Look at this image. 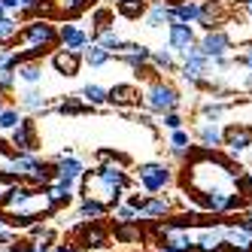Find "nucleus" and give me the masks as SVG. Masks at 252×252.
<instances>
[{
  "instance_id": "obj_35",
  "label": "nucleus",
  "mask_w": 252,
  "mask_h": 252,
  "mask_svg": "<svg viewBox=\"0 0 252 252\" xmlns=\"http://www.w3.org/2000/svg\"><path fill=\"white\" fill-rule=\"evenodd\" d=\"M15 70H0V94H12L15 92Z\"/></svg>"
},
{
  "instance_id": "obj_2",
  "label": "nucleus",
  "mask_w": 252,
  "mask_h": 252,
  "mask_svg": "<svg viewBox=\"0 0 252 252\" xmlns=\"http://www.w3.org/2000/svg\"><path fill=\"white\" fill-rule=\"evenodd\" d=\"M79 183H82L79 197H92V201H97L100 207L113 210L122 201V194L131 191L134 179H131L128 170H125L122 161H103V164H97L94 170H85L79 176Z\"/></svg>"
},
{
  "instance_id": "obj_47",
  "label": "nucleus",
  "mask_w": 252,
  "mask_h": 252,
  "mask_svg": "<svg viewBox=\"0 0 252 252\" xmlns=\"http://www.w3.org/2000/svg\"><path fill=\"white\" fill-rule=\"evenodd\" d=\"M3 15H6V9H3V6H0V19H3Z\"/></svg>"
},
{
  "instance_id": "obj_3",
  "label": "nucleus",
  "mask_w": 252,
  "mask_h": 252,
  "mask_svg": "<svg viewBox=\"0 0 252 252\" xmlns=\"http://www.w3.org/2000/svg\"><path fill=\"white\" fill-rule=\"evenodd\" d=\"M15 46L19 61H40L58 49V25H52L49 19H28V25L19 28Z\"/></svg>"
},
{
  "instance_id": "obj_38",
  "label": "nucleus",
  "mask_w": 252,
  "mask_h": 252,
  "mask_svg": "<svg viewBox=\"0 0 252 252\" xmlns=\"http://www.w3.org/2000/svg\"><path fill=\"white\" fill-rule=\"evenodd\" d=\"M15 240H19V231H15V228H3V231H0V249H6L9 243H15Z\"/></svg>"
},
{
  "instance_id": "obj_18",
  "label": "nucleus",
  "mask_w": 252,
  "mask_h": 252,
  "mask_svg": "<svg viewBox=\"0 0 252 252\" xmlns=\"http://www.w3.org/2000/svg\"><path fill=\"white\" fill-rule=\"evenodd\" d=\"M194 137L201 140L204 149H219L222 146V131H219V125H216V122H201L194 128Z\"/></svg>"
},
{
  "instance_id": "obj_40",
  "label": "nucleus",
  "mask_w": 252,
  "mask_h": 252,
  "mask_svg": "<svg viewBox=\"0 0 252 252\" xmlns=\"http://www.w3.org/2000/svg\"><path fill=\"white\" fill-rule=\"evenodd\" d=\"M234 222H237L240 228H246L252 234V213H243V216H234Z\"/></svg>"
},
{
  "instance_id": "obj_27",
  "label": "nucleus",
  "mask_w": 252,
  "mask_h": 252,
  "mask_svg": "<svg viewBox=\"0 0 252 252\" xmlns=\"http://www.w3.org/2000/svg\"><path fill=\"white\" fill-rule=\"evenodd\" d=\"M15 37H19V15H3L0 19V46H12Z\"/></svg>"
},
{
  "instance_id": "obj_17",
  "label": "nucleus",
  "mask_w": 252,
  "mask_h": 252,
  "mask_svg": "<svg viewBox=\"0 0 252 252\" xmlns=\"http://www.w3.org/2000/svg\"><path fill=\"white\" fill-rule=\"evenodd\" d=\"M137 100H140L137 85L119 82V85H113V88H106V103H113V106H134Z\"/></svg>"
},
{
  "instance_id": "obj_4",
  "label": "nucleus",
  "mask_w": 252,
  "mask_h": 252,
  "mask_svg": "<svg viewBox=\"0 0 252 252\" xmlns=\"http://www.w3.org/2000/svg\"><path fill=\"white\" fill-rule=\"evenodd\" d=\"M143 103H146L149 113L164 116V113H170V110H179L183 97H179L176 85H170V82H164V79L155 76V79L146 85V92H143Z\"/></svg>"
},
{
  "instance_id": "obj_20",
  "label": "nucleus",
  "mask_w": 252,
  "mask_h": 252,
  "mask_svg": "<svg viewBox=\"0 0 252 252\" xmlns=\"http://www.w3.org/2000/svg\"><path fill=\"white\" fill-rule=\"evenodd\" d=\"M94 106H88L79 94H67V97H61L58 103H55V113L58 116H85V113H92Z\"/></svg>"
},
{
  "instance_id": "obj_11",
  "label": "nucleus",
  "mask_w": 252,
  "mask_h": 252,
  "mask_svg": "<svg viewBox=\"0 0 252 252\" xmlns=\"http://www.w3.org/2000/svg\"><path fill=\"white\" fill-rule=\"evenodd\" d=\"M52 70H55L58 76L73 79V76H79V70H82V55L67 52V49H55V52H52Z\"/></svg>"
},
{
  "instance_id": "obj_5",
  "label": "nucleus",
  "mask_w": 252,
  "mask_h": 252,
  "mask_svg": "<svg viewBox=\"0 0 252 252\" xmlns=\"http://www.w3.org/2000/svg\"><path fill=\"white\" fill-rule=\"evenodd\" d=\"M137 183L149 194H158L173 183V170H170V164H164V161H146V164L137 167Z\"/></svg>"
},
{
  "instance_id": "obj_15",
  "label": "nucleus",
  "mask_w": 252,
  "mask_h": 252,
  "mask_svg": "<svg viewBox=\"0 0 252 252\" xmlns=\"http://www.w3.org/2000/svg\"><path fill=\"white\" fill-rule=\"evenodd\" d=\"M52 167H55V176L79 179V176L85 173V161L73 152V155H58V158H52Z\"/></svg>"
},
{
  "instance_id": "obj_16",
  "label": "nucleus",
  "mask_w": 252,
  "mask_h": 252,
  "mask_svg": "<svg viewBox=\"0 0 252 252\" xmlns=\"http://www.w3.org/2000/svg\"><path fill=\"white\" fill-rule=\"evenodd\" d=\"M189 43H194V31H191V25H183V22H170V28H167V46H170V52H183Z\"/></svg>"
},
{
  "instance_id": "obj_13",
  "label": "nucleus",
  "mask_w": 252,
  "mask_h": 252,
  "mask_svg": "<svg viewBox=\"0 0 252 252\" xmlns=\"http://www.w3.org/2000/svg\"><path fill=\"white\" fill-rule=\"evenodd\" d=\"M149 55H152L149 46H143V43H128V40H125V43L119 46V52H116V58H122L131 70H137V67H143V64H149Z\"/></svg>"
},
{
  "instance_id": "obj_32",
  "label": "nucleus",
  "mask_w": 252,
  "mask_h": 252,
  "mask_svg": "<svg viewBox=\"0 0 252 252\" xmlns=\"http://www.w3.org/2000/svg\"><path fill=\"white\" fill-rule=\"evenodd\" d=\"M225 113H228V103H219V100H207V103L201 106V116H204V122H219Z\"/></svg>"
},
{
  "instance_id": "obj_22",
  "label": "nucleus",
  "mask_w": 252,
  "mask_h": 252,
  "mask_svg": "<svg viewBox=\"0 0 252 252\" xmlns=\"http://www.w3.org/2000/svg\"><path fill=\"white\" fill-rule=\"evenodd\" d=\"M15 79L25 85H40L43 82V64L40 61H19L15 67Z\"/></svg>"
},
{
  "instance_id": "obj_41",
  "label": "nucleus",
  "mask_w": 252,
  "mask_h": 252,
  "mask_svg": "<svg viewBox=\"0 0 252 252\" xmlns=\"http://www.w3.org/2000/svg\"><path fill=\"white\" fill-rule=\"evenodd\" d=\"M143 201H146V194H128V207H134L137 213H140V207H143Z\"/></svg>"
},
{
  "instance_id": "obj_6",
  "label": "nucleus",
  "mask_w": 252,
  "mask_h": 252,
  "mask_svg": "<svg viewBox=\"0 0 252 252\" xmlns=\"http://www.w3.org/2000/svg\"><path fill=\"white\" fill-rule=\"evenodd\" d=\"M6 143L15 152H40V134H37V122H33V116H22L19 125L9 131Z\"/></svg>"
},
{
  "instance_id": "obj_46",
  "label": "nucleus",
  "mask_w": 252,
  "mask_h": 252,
  "mask_svg": "<svg viewBox=\"0 0 252 252\" xmlns=\"http://www.w3.org/2000/svg\"><path fill=\"white\" fill-rule=\"evenodd\" d=\"M3 106H6V94H0V110H3Z\"/></svg>"
},
{
  "instance_id": "obj_44",
  "label": "nucleus",
  "mask_w": 252,
  "mask_h": 252,
  "mask_svg": "<svg viewBox=\"0 0 252 252\" xmlns=\"http://www.w3.org/2000/svg\"><path fill=\"white\" fill-rule=\"evenodd\" d=\"M243 12H246L249 19H252V0H243Z\"/></svg>"
},
{
  "instance_id": "obj_37",
  "label": "nucleus",
  "mask_w": 252,
  "mask_h": 252,
  "mask_svg": "<svg viewBox=\"0 0 252 252\" xmlns=\"http://www.w3.org/2000/svg\"><path fill=\"white\" fill-rule=\"evenodd\" d=\"M161 125H164V128H170V131H179V128H183V116H179L176 110H170V113L161 116Z\"/></svg>"
},
{
  "instance_id": "obj_7",
  "label": "nucleus",
  "mask_w": 252,
  "mask_h": 252,
  "mask_svg": "<svg viewBox=\"0 0 252 252\" xmlns=\"http://www.w3.org/2000/svg\"><path fill=\"white\" fill-rule=\"evenodd\" d=\"M92 43V33H88L85 28L73 25V22H64L58 25V49H67V52H76V55H82V49Z\"/></svg>"
},
{
  "instance_id": "obj_30",
  "label": "nucleus",
  "mask_w": 252,
  "mask_h": 252,
  "mask_svg": "<svg viewBox=\"0 0 252 252\" xmlns=\"http://www.w3.org/2000/svg\"><path fill=\"white\" fill-rule=\"evenodd\" d=\"M46 194H49V201H52V207H55V210H64V207H70V204H73V191H64V189H58L55 183H49L46 186Z\"/></svg>"
},
{
  "instance_id": "obj_33",
  "label": "nucleus",
  "mask_w": 252,
  "mask_h": 252,
  "mask_svg": "<svg viewBox=\"0 0 252 252\" xmlns=\"http://www.w3.org/2000/svg\"><path fill=\"white\" fill-rule=\"evenodd\" d=\"M143 231L134 228V222H125V225H116V240H131V243H140Z\"/></svg>"
},
{
  "instance_id": "obj_12",
  "label": "nucleus",
  "mask_w": 252,
  "mask_h": 252,
  "mask_svg": "<svg viewBox=\"0 0 252 252\" xmlns=\"http://www.w3.org/2000/svg\"><path fill=\"white\" fill-rule=\"evenodd\" d=\"M222 146H228L234 155H240V152H246L249 146H252V128L249 125H231V128L222 134Z\"/></svg>"
},
{
  "instance_id": "obj_28",
  "label": "nucleus",
  "mask_w": 252,
  "mask_h": 252,
  "mask_svg": "<svg viewBox=\"0 0 252 252\" xmlns=\"http://www.w3.org/2000/svg\"><path fill=\"white\" fill-rule=\"evenodd\" d=\"M149 67L155 70V73H161V70H164V73H170V70H176V55L173 52H152L149 55Z\"/></svg>"
},
{
  "instance_id": "obj_26",
  "label": "nucleus",
  "mask_w": 252,
  "mask_h": 252,
  "mask_svg": "<svg viewBox=\"0 0 252 252\" xmlns=\"http://www.w3.org/2000/svg\"><path fill=\"white\" fill-rule=\"evenodd\" d=\"M79 97L88 103V106H106V88L103 85H97V82H88V85H82V92H79Z\"/></svg>"
},
{
  "instance_id": "obj_25",
  "label": "nucleus",
  "mask_w": 252,
  "mask_h": 252,
  "mask_svg": "<svg viewBox=\"0 0 252 252\" xmlns=\"http://www.w3.org/2000/svg\"><path fill=\"white\" fill-rule=\"evenodd\" d=\"M116 12L122 15V19L140 22L143 12H146V0H116Z\"/></svg>"
},
{
  "instance_id": "obj_43",
  "label": "nucleus",
  "mask_w": 252,
  "mask_h": 252,
  "mask_svg": "<svg viewBox=\"0 0 252 252\" xmlns=\"http://www.w3.org/2000/svg\"><path fill=\"white\" fill-rule=\"evenodd\" d=\"M237 61H240L243 67H249V70H252V46L246 49V55H243V58H237Z\"/></svg>"
},
{
  "instance_id": "obj_39",
  "label": "nucleus",
  "mask_w": 252,
  "mask_h": 252,
  "mask_svg": "<svg viewBox=\"0 0 252 252\" xmlns=\"http://www.w3.org/2000/svg\"><path fill=\"white\" fill-rule=\"evenodd\" d=\"M49 252H76V243L73 240H61V243H55Z\"/></svg>"
},
{
  "instance_id": "obj_24",
  "label": "nucleus",
  "mask_w": 252,
  "mask_h": 252,
  "mask_svg": "<svg viewBox=\"0 0 252 252\" xmlns=\"http://www.w3.org/2000/svg\"><path fill=\"white\" fill-rule=\"evenodd\" d=\"M110 58L113 55L103 46H97V43H88L82 49V64H88V67H106V64H110Z\"/></svg>"
},
{
  "instance_id": "obj_36",
  "label": "nucleus",
  "mask_w": 252,
  "mask_h": 252,
  "mask_svg": "<svg viewBox=\"0 0 252 252\" xmlns=\"http://www.w3.org/2000/svg\"><path fill=\"white\" fill-rule=\"evenodd\" d=\"M189 143H191V134L179 128V131L170 134V143H167V146H170V149H189Z\"/></svg>"
},
{
  "instance_id": "obj_1",
  "label": "nucleus",
  "mask_w": 252,
  "mask_h": 252,
  "mask_svg": "<svg viewBox=\"0 0 252 252\" xmlns=\"http://www.w3.org/2000/svg\"><path fill=\"white\" fill-rule=\"evenodd\" d=\"M179 189L186 197L213 216L240 213L252 204V173H246L234 158L216 149H189L179 170Z\"/></svg>"
},
{
  "instance_id": "obj_14",
  "label": "nucleus",
  "mask_w": 252,
  "mask_h": 252,
  "mask_svg": "<svg viewBox=\"0 0 252 252\" xmlns=\"http://www.w3.org/2000/svg\"><path fill=\"white\" fill-rule=\"evenodd\" d=\"M201 46V52L207 58H219V55H228V49H231V37L225 31H207V37L197 43Z\"/></svg>"
},
{
  "instance_id": "obj_10",
  "label": "nucleus",
  "mask_w": 252,
  "mask_h": 252,
  "mask_svg": "<svg viewBox=\"0 0 252 252\" xmlns=\"http://www.w3.org/2000/svg\"><path fill=\"white\" fill-rule=\"evenodd\" d=\"M19 106L22 113H31V116H46L49 113V97L40 92V85H25V92L19 94Z\"/></svg>"
},
{
  "instance_id": "obj_9",
  "label": "nucleus",
  "mask_w": 252,
  "mask_h": 252,
  "mask_svg": "<svg viewBox=\"0 0 252 252\" xmlns=\"http://www.w3.org/2000/svg\"><path fill=\"white\" fill-rule=\"evenodd\" d=\"M170 213H173L170 197H164V194H146V201H143V207L137 213V222H140V216L146 222H161V219H167Z\"/></svg>"
},
{
  "instance_id": "obj_34",
  "label": "nucleus",
  "mask_w": 252,
  "mask_h": 252,
  "mask_svg": "<svg viewBox=\"0 0 252 252\" xmlns=\"http://www.w3.org/2000/svg\"><path fill=\"white\" fill-rule=\"evenodd\" d=\"M110 213H113L116 225H125V222H137V210H134V207H128V204H116Z\"/></svg>"
},
{
  "instance_id": "obj_48",
  "label": "nucleus",
  "mask_w": 252,
  "mask_h": 252,
  "mask_svg": "<svg viewBox=\"0 0 252 252\" xmlns=\"http://www.w3.org/2000/svg\"><path fill=\"white\" fill-rule=\"evenodd\" d=\"M0 197H3V183H0Z\"/></svg>"
},
{
  "instance_id": "obj_31",
  "label": "nucleus",
  "mask_w": 252,
  "mask_h": 252,
  "mask_svg": "<svg viewBox=\"0 0 252 252\" xmlns=\"http://www.w3.org/2000/svg\"><path fill=\"white\" fill-rule=\"evenodd\" d=\"M22 116H25V113H22L15 103H6L3 110H0V131L9 134V131L15 128V125H19V119H22Z\"/></svg>"
},
{
  "instance_id": "obj_42",
  "label": "nucleus",
  "mask_w": 252,
  "mask_h": 252,
  "mask_svg": "<svg viewBox=\"0 0 252 252\" xmlns=\"http://www.w3.org/2000/svg\"><path fill=\"white\" fill-rule=\"evenodd\" d=\"M25 252H49V249H46V246H40L37 240H31V237H28V246H25Z\"/></svg>"
},
{
  "instance_id": "obj_19",
  "label": "nucleus",
  "mask_w": 252,
  "mask_h": 252,
  "mask_svg": "<svg viewBox=\"0 0 252 252\" xmlns=\"http://www.w3.org/2000/svg\"><path fill=\"white\" fill-rule=\"evenodd\" d=\"M76 216H79L82 222H100V219H106V216H110V210L100 207L97 201H92V197H79V204H76Z\"/></svg>"
},
{
  "instance_id": "obj_29",
  "label": "nucleus",
  "mask_w": 252,
  "mask_h": 252,
  "mask_svg": "<svg viewBox=\"0 0 252 252\" xmlns=\"http://www.w3.org/2000/svg\"><path fill=\"white\" fill-rule=\"evenodd\" d=\"M92 43H97V46H103L106 52H110V55H116L119 52V46L125 43L119 33H116V28H106V31H100V33H94V40Z\"/></svg>"
},
{
  "instance_id": "obj_45",
  "label": "nucleus",
  "mask_w": 252,
  "mask_h": 252,
  "mask_svg": "<svg viewBox=\"0 0 252 252\" xmlns=\"http://www.w3.org/2000/svg\"><path fill=\"white\" fill-rule=\"evenodd\" d=\"M3 228H6V216H3V213H0V231H3Z\"/></svg>"
},
{
  "instance_id": "obj_8",
  "label": "nucleus",
  "mask_w": 252,
  "mask_h": 252,
  "mask_svg": "<svg viewBox=\"0 0 252 252\" xmlns=\"http://www.w3.org/2000/svg\"><path fill=\"white\" fill-rule=\"evenodd\" d=\"M76 246L82 249H103L106 243H110V231H106L100 222H82L76 228Z\"/></svg>"
},
{
  "instance_id": "obj_21",
  "label": "nucleus",
  "mask_w": 252,
  "mask_h": 252,
  "mask_svg": "<svg viewBox=\"0 0 252 252\" xmlns=\"http://www.w3.org/2000/svg\"><path fill=\"white\" fill-rule=\"evenodd\" d=\"M173 19L183 25H197V19H201V0H179L173 6Z\"/></svg>"
},
{
  "instance_id": "obj_23",
  "label": "nucleus",
  "mask_w": 252,
  "mask_h": 252,
  "mask_svg": "<svg viewBox=\"0 0 252 252\" xmlns=\"http://www.w3.org/2000/svg\"><path fill=\"white\" fill-rule=\"evenodd\" d=\"M143 19H146V28H161L164 22H173V6H167L164 0H161V3H152L146 12H143Z\"/></svg>"
}]
</instances>
